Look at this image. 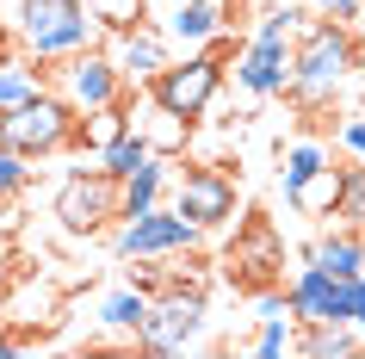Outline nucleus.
Masks as SVG:
<instances>
[{
	"label": "nucleus",
	"instance_id": "1",
	"mask_svg": "<svg viewBox=\"0 0 365 359\" xmlns=\"http://www.w3.org/2000/svg\"><path fill=\"white\" fill-rule=\"evenodd\" d=\"M353 69H359L353 31L341 19H316V25H304L291 38V87H285V99H297L304 112H328Z\"/></svg>",
	"mask_w": 365,
	"mask_h": 359
},
{
	"label": "nucleus",
	"instance_id": "2",
	"mask_svg": "<svg viewBox=\"0 0 365 359\" xmlns=\"http://www.w3.org/2000/svg\"><path fill=\"white\" fill-rule=\"evenodd\" d=\"M168 261V285L149 298V310H143V328H136V347L143 353H186V347H198V335H205V322H211V298H205V273H173V254H161Z\"/></svg>",
	"mask_w": 365,
	"mask_h": 359
},
{
	"label": "nucleus",
	"instance_id": "3",
	"mask_svg": "<svg viewBox=\"0 0 365 359\" xmlns=\"http://www.w3.org/2000/svg\"><path fill=\"white\" fill-rule=\"evenodd\" d=\"M75 106L62 93H50V87H38L31 99H19V106H6L0 112V149L25 155V161H50V155H68L75 149Z\"/></svg>",
	"mask_w": 365,
	"mask_h": 359
},
{
	"label": "nucleus",
	"instance_id": "4",
	"mask_svg": "<svg viewBox=\"0 0 365 359\" xmlns=\"http://www.w3.org/2000/svg\"><path fill=\"white\" fill-rule=\"evenodd\" d=\"M19 44L50 69L75 50H93L99 19L87 13V0H19Z\"/></svg>",
	"mask_w": 365,
	"mask_h": 359
},
{
	"label": "nucleus",
	"instance_id": "5",
	"mask_svg": "<svg viewBox=\"0 0 365 359\" xmlns=\"http://www.w3.org/2000/svg\"><path fill=\"white\" fill-rule=\"evenodd\" d=\"M304 25V6H272L254 25V44L235 62V87L248 99H285L291 87V31Z\"/></svg>",
	"mask_w": 365,
	"mask_h": 359
},
{
	"label": "nucleus",
	"instance_id": "6",
	"mask_svg": "<svg viewBox=\"0 0 365 359\" xmlns=\"http://www.w3.org/2000/svg\"><path fill=\"white\" fill-rule=\"evenodd\" d=\"M149 99H161L168 112H180V118H205L217 106V93H223V56H217V38L211 44H198V50H186L180 62H161V75L143 87Z\"/></svg>",
	"mask_w": 365,
	"mask_h": 359
},
{
	"label": "nucleus",
	"instance_id": "7",
	"mask_svg": "<svg viewBox=\"0 0 365 359\" xmlns=\"http://www.w3.org/2000/svg\"><path fill=\"white\" fill-rule=\"evenodd\" d=\"M198 236H205V229H198L192 217L149 205L143 217H118V229H112V254H118V261H161V254H192Z\"/></svg>",
	"mask_w": 365,
	"mask_h": 359
},
{
	"label": "nucleus",
	"instance_id": "8",
	"mask_svg": "<svg viewBox=\"0 0 365 359\" xmlns=\"http://www.w3.org/2000/svg\"><path fill=\"white\" fill-rule=\"evenodd\" d=\"M56 223L62 236H106L118 223V180L106 168H75L56 186Z\"/></svg>",
	"mask_w": 365,
	"mask_h": 359
},
{
	"label": "nucleus",
	"instance_id": "9",
	"mask_svg": "<svg viewBox=\"0 0 365 359\" xmlns=\"http://www.w3.org/2000/svg\"><path fill=\"white\" fill-rule=\"evenodd\" d=\"M173 211H180V217H192L198 229H223V223H235V211H242V186H235L230 168L192 161V168H180Z\"/></svg>",
	"mask_w": 365,
	"mask_h": 359
},
{
	"label": "nucleus",
	"instance_id": "10",
	"mask_svg": "<svg viewBox=\"0 0 365 359\" xmlns=\"http://www.w3.org/2000/svg\"><path fill=\"white\" fill-rule=\"evenodd\" d=\"M56 69V81H62V99L75 106V112H93V106H112V99H124L130 93V81L118 75V62H112V50H75V56H62V62H50Z\"/></svg>",
	"mask_w": 365,
	"mask_h": 359
},
{
	"label": "nucleus",
	"instance_id": "11",
	"mask_svg": "<svg viewBox=\"0 0 365 359\" xmlns=\"http://www.w3.org/2000/svg\"><path fill=\"white\" fill-rule=\"evenodd\" d=\"M297 279H291L285 291V310L291 322H346L353 316V279H334V273H322V266L309 261V254H297ZM353 328V322H346Z\"/></svg>",
	"mask_w": 365,
	"mask_h": 359
},
{
	"label": "nucleus",
	"instance_id": "12",
	"mask_svg": "<svg viewBox=\"0 0 365 359\" xmlns=\"http://www.w3.org/2000/svg\"><path fill=\"white\" fill-rule=\"evenodd\" d=\"M230 279L242 285V291H272L279 285V273H285V242L272 236L267 217H248V223L235 229V248H230Z\"/></svg>",
	"mask_w": 365,
	"mask_h": 359
},
{
	"label": "nucleus",
	"instance_id": "13",
	"mask_svg": "<svg viewBox=\"0 0 365 359\" xmlns=\"http://www.w3.org/2000/svg\"><path fill=\"white\" fill-rule=\"evenodd\" d=\"M130 131L149 143V155H161V161H180V155L192 149V118H180V112H168L161 99H136L130 93Z\"/></svg>",
	"mask_w": 365,
	"mask_h": 359
},
{
	"label": "nucleus",
	"instance_id": "14",
	"mask_svg": "<svg viewBox=\"0 0 365 359\" xmlns=\"http://www.w3.org/2000/svg\"><path fill=\"white\" fill-rule=\"evenodd\" d=\"M112 38H118V50H112L118 75L130 81V87H149V81L161 75V62H168V38H161L149 19H136L130 31H112Z\"/></svg>",
	"mask_w": 365,
	"mask_h": 359
},
{
	"label": "nucleus",
	"instance_id": "15",
	"mask_svg": "<svg viewBox=\"0 0 365 359\" xmlns=\"http://www.w3.org/2000/svg\"><path fill=\"white\" fill-rule=\"evenodd\" d=\"M304 254L322 266V273H334V279H353V273H365V229H359V223L322 229V236H316Z\"/></svg>",
	"mask_w": 365,
	"mask_h": 359
},
{
	"label": "nucleus",
	"instance_id": "16",
	"mask_svg": "<svg viewBox=\"0 0 365 359\" xmlns=\"http://www.w3.org/2000/svg\"><path fill=\"white\" fill-rule=\"evenodd\" d=\"M304 335H291V353H304V359H353L365 353V340L346 328V322H297Z\"/></svg>",
	"mask_w": 365,
	"mask_h": 359
},
{
	"label": "nucleus",
	"instance_id": "17",
	"mask_svg": "<svg viewBox=\"0 0 365 359\" xmlns=\"http://www.w3.org/2000/svg\"><path fill=\"white\" fill-rule=\"evenodd\" d=\"M223 6L217 0H173V19H168V31H173V44H186V50H198V44H211V38H223Z\"/></svg>",
	"mask_w": 365,
	"mask_h": 359
},
{
	"label": "nucleus",
	"instance_id": "18",
	"mask_svg": "<svg viewBox=\"0 0 365 359\" xmlns=\"http://www.w3.org/2000/svg\"><path fill=\"white\" fill-rule=\"evenodd\" d=\"M285 205L297 211V217H334V211H341V168H334V155L309 173L304 186L285 192Z\"/></svg>",
	"mask_w": 365,
	"mask_h": 359
},
{
	"label": "nucleus",
	"instance_id": "19",
	"mask_svg": "<svg viewBox=\"0 0 365 359\" xmlns=\"http://www.w3.org/2000/svg\"><path fill=\"white\" fill-rule=\"evenodd\" d=\"M136 93V87H130ZM130 93L124 99H112V106H93V112H81L75 118V149H106V143H118V136L130 131Z\"/></svg>",
	"mask_w": 365,
	"mask_h": 359
},
{
	"label": "nucleus",
	"instance_id": "20",
	"mask_svg": "<svg viewBox=\"0 0 365 359\" xmlns=\"http://www.w3.org/2000/svg\"><path fill=\"white\" fill-rule=\"evenodd\" d=\"M161 186H168V161L149 155L143 168H130L118 180V217H143L149 205H161Z\"/></svg>",
	"mask_w": 365,
	"mask_h": 359
},
{
	"label": "nucleus",
	"instance_id": "21",
	"mask_svg": "<svg viewBox=\"0 0 365 359\" xmlns=\"http://www.w3.org/2000/svg\"><path fill=\"white\" fill-rule=\"evenodd\" d=\"M143 310H149V298H143L136 285H118V291H106V303H99V328H106V335H130L136 340Z\"/></svg>",
	"mask_w": 365,
	"mask_h": 359
},
{
	"label": "nucleus",
	"instance_id": "22",
	"mask_svg": "<svg viewBox=\"0 0 365 359\" xmlns=\"http://www.w3.org/2000/svg\"><path fill=\"white\" fill-rule=\"evenodd\" d=\"M254 322H260V328H254L248 353H260V359L291 353V310H267V316H254Z\"/></svg>",
	"mask_w": 365,
	"mask_h": 359
},
{
	"label": "nucleus",
	"instance_id": "23",
	"mask_svg": "<svg viewBox=\"0 0 365 359\" xmlns=\"http://www.w3.org/2000/svg\"><path fill=\"white\" fill-rule=\"evenodd\" d=\"M143 161H149V143H143L136 131H124L118 143H106V149H99V168L112 173V180H124V173H130V168H143Z\"/></svg>",
	"mask_w": 365,
	"mask_h": 359
},
{
	"label": "nucleus",
	"instance_id": "24",
	"mask_svg": "<svg viewBox=\"0 0 365 359\" xmlns=\"http://www.w3.org/2000/svg\"><path fill=\"white\" fill-rule=\"evenodd\" d=\"M322 161H328V149L316 143V136H309V143H291V149H285V168H279V186H285V192H291V186H304V180L322 168Z\"/></svg>",
	"mask_w": 365,
	"mask_h": 359
},
{
	"label": "nucleus",
	"instance_id": "25",
	"mask_svg": "<svg viewBox=\"0 0 365 359\" xmlns=\"http://www.w3.org/2000/svg\"><path fill=\"white\" fill-rule=\"evenodd\" d=\"M87 13L99 19V31H130L143 19V0H87Z\"/></svg>",
	"mask_w": 365,
	"mask_h": 359
},
{
	"label": "nucleus",
	"instance_id": "26",
	"mask_svg": "<svg viewBox=\"0 0 365 359\" xmlns=\"http://www.w3.org/2000/svg\"><path fill=\"white\" fill-rule=\"evenodd\" d=\"M334 217H346V223L365 229V161L359 168H341V211Z\"/></svg>",
	"mask_w": 365,
	"mask_h": 359
},
{
	"label": "nucleus",
	"instance_id": "27",
	"mask_svg": "<svg viewBox=\"0 0 365 359\" xmlns=\"http://www.w3.org/2000/svg\"><path fill=\"white\" fill-rule=\"evenodd\" d=\"M25 180H31V161L13 155V149H0V205H6V198H19Z\"/></svg>",
	"mask_w": 365,
	"mask_h": 359
},
{
	"label": "nucleus",
	"instance_id": "28",
	"mask_svg": "<svg viewBox=\"0 0 365 359\" xmlns=\"http://www.w3.org/2000/svg\"><path fill=\"white\" fill-rule=\"evenodd\" d=\"M19 285V254H13V242L0 236V303H6V291Z\"/></svg>",
	"mask_w": 365,
	"mask_h": 359
},
{
	"label": "nucleus",
	"instance_id": "29",
	"mask_svg": "<svg viewBox=\"0 0 365 359\" xmlns=\"http://www.w3.org/2000/svg\"><path fill=\"white\" fill-rule=\"evenodd\" d=\"M341 149H346V155H359V161H365V112H359V118H346V124H341Z\"/></svg>",
	"mask_w": 365,
	"mask_h": 359
},
{
	"label": "nucleus",
	"instance_id": "30",
	"mask_svg": "<svg viewBox=\"0 0 365 359\" xmlns=\"http://www.w3.org/2000/svg\"><path fill=\"white\" fill-rule=\"evenodd\" d=\"M309 6H322L328 19H341V25H353V19H359V0H309Z\"/></svg>",
	"mask_w": 365,
	"mask_h": 359
},
{
	"label": "nucleus",
	"instance_id": "31",
	"mask_svg": "<svg viewBox=\"0 0 365 359\" xmlns=\"http://www.w3.org/2000/svg\"><path fill=\"white\" fill-rule=\"evenodd\" d=\"M346 322L365 328V273H353V316H346Z\"/></svg>",
	"mask_w": 365,
	"mask_h": 359
},
{
	"label": "nucleus",
	"instance_id": "32",
	"mask_svg": "<svg viewBox=\"0 0 365 359\" xmlns=\"http://www.w3.org/2000/svg\"><path fill=\"white\" fill-rule=\"evenodd\" d=\"M13 353H25V340L19 335H0V359H13Z\"/></svg>",
	"mask_w": 365,
	"mask_h": 359
}]
</instances>
